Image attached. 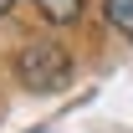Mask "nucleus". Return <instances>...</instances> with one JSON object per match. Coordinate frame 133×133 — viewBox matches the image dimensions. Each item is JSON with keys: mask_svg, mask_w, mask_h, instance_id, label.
<instances>
[{"mask_svg": "<svg viewBox=\"0 0 133 133\" xmlns=\"http://www.w3.org/2000/svg\"><path fill=\"white\" fill-rule=\"evenodd\" d=\"M0 16H10V0H0Z\"/></svg>", "mask_w": 133, "mask_h": 133, "instance_id": "20e7f679", "label": "nucleus"}, {"mask_svg": "<svg viewBox=\"0 0 133 133\" xmlns=\"http://www.w3.org/2000/svg\"><path fill=\"white\" fill-rule=\"evenodd\" d=\"M16 77L31 92H62L72 82V56L62 46H51V41H36V46H26L16 56Z\"/></svg>", "mask_w": 133, "mask_h": 133, "instance_id": "f257e3e1", "label": "nucleus"}, {"mask_svg": "<svg viewBox=\"0 0 133 133\" xmlns=\"http://www.w3.org/2000/svg\"><path fill=\"white\" fill-rule=\"evenodd\" d=\"M31 5L51 21V26H72V21L82 16V0H31Z\"/></svg>", "mask_w": 133, "mask_h": 133, "instance_id": "f03ea898", "label": "nucleus"}, {"mask_svg": "<svg viewBox=\"0 0 133 133\" xmlns=\"http://www.w3.org/2000/svg\"><path fill=\"white\" fill-rule=\"evenodd\" d=\"M102 16H108V26L123 36H133V0H102Z\"/></svg>", "mask_w": 133, "mask_h": 133, "instance_id": "7ed1b4c3", "label": "nucleus"}]
</instances>
